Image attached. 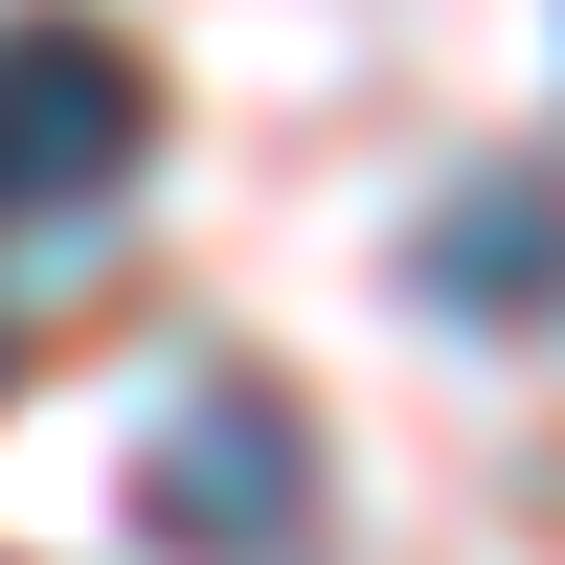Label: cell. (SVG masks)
<instances>
[{"instance_id":"6da1fadb","label":"cell","mask_w":565,"mask_h":565,"mask_svg":"<svg viewBox=\"0 0 565 565\" xmlns=\"http://www.w3.org/2000/svg\"><path fill=\"white\" fill-rule=\"evenodd\" d=\"M136 159H159V68L68 0H23L0 23V249H90L136 204Z\"/></svg>"},{"instance_id":"7a4b0ae2","label":"cell","mask_w":565,"mask_h":565,"mask_svg":"<svg viewBox=\"0 0 565 565\" xmlns=\"http://www.w3.org/2000/svg\"><path fill=\"white\" fill-rule=\"evenodd\" d=\"M136 521L159 543H317V407L271 362H181L136 430Z\"/></svg>"},{"instance_id":"3957f363","label":"cell","mask_w":565,"mask_h":565,"mask_svg":"<svg viewBox=\"0 0 565 565\" xmlns=\"http://www.w3.org/2000/svg\"><path fill=\"white\" fill-rule=\"evenodd\" d=\"M407 295H430V317H565V181L543 159L452 181V204L407 226Z\"/></svg>"}]
</instances>
